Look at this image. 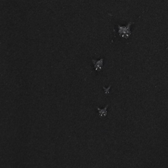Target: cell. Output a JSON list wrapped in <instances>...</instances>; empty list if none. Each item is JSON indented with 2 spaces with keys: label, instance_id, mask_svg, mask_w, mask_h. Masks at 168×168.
<instances>
[{
  "label": "cell",
  "instance_id": "1",
  "mask_svg": "<svg viewBox=\"0 0 168 168\" xmlns=\"http://www.w3.org/2000/svg\"><path fill=\"white\" fill-rule=\"evenodd\" d=\"M133 22H130L126 26H121L120 25H118V33H119V36L122 38H125V39H128L130 36L131 31L130 27Z\"/></svg>",
  "mask_w": 168,
  "mask_h": 168
},
{
  "label": "cell",
  "instance_id": "2",
  "mask_svg": "<svg viewBox=\"0 0 168 168\" xmlns=\"http://www.w3.org/2000/svg\"><path fill=\"white\" fill-rule=\"evenodd\" d=\"M103 61H104L103 58L98 61L95 60L94 59L92 60V62H93L94 65V68H95L96 71L100 72L102 70L103 66Z\"/></svg>",
  "mask_w": 168,
  "mask_h": 168
},
{
  "label": "cell",
  "instance_id": "3",
  "mask_svg": "<svg viewBox=\"0 0 168 168\" xmlns=\"http://www.w3.org/2000/svg\"><path fill=\"white\" fill-rule=\"evenodd\" d=\"M109 107V105H107L104 109H102L99 107H97V109L99 112V115L101 117H105L107 115V109Z\"/></svg>",
  "mask_w": 168,
  "mask_h": 168
},
{
  "label": "cell",
  "instance_id": "4",
  "mask_svg": "<svg viewBox=\"0 0 168 168\" xmlns=\"http://www.w3.org/2000/svg\"><path fill=\"white\" fill-rule=\"evenodd\" d=\"M110 87H111V86H109L107 88H105L104 87H103V89H104L105 92V94H109V89H110Z\"/></svg>",
  "mask_w": 168,
  "mask_h": 168
}]
</instances>
